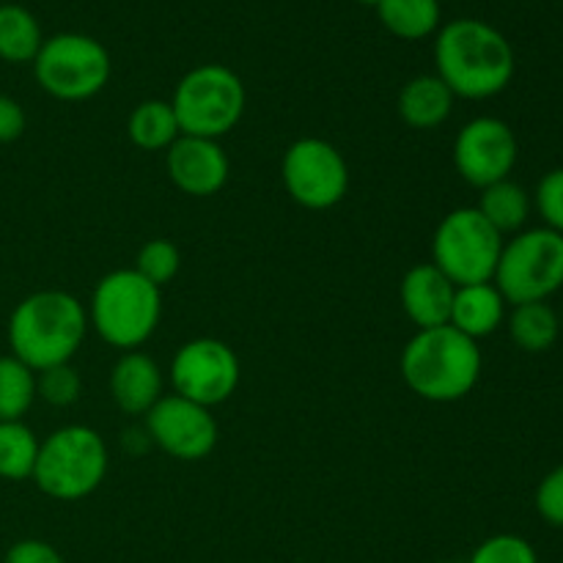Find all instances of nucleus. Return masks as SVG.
Listing matches in <instances>:
<instances>
[{
  "label": "nucleus",
  "mask_w": 563,
  "mask_h": 563,
  "mask_svg": "<svg viewBox=\"0 0 563 563\" xmlns=\"http://www.w3.org/2000/svg\"><path fill=\"white\" fill-rule=\"evenodd\" d=\"M438 77L462 99H489L515 77V49L495 25L473 16L449 22L434 38Z\"/></svg>",
  "instance_id": "obj_1"
},
{
  "label": "nucleus",
  "mask_w": 563,
  "mask_h": 563,
  "mask_svg": "<svg viewBox=\"0 0 563 563\" xmlns=\"http://www.w3.org/2000/svg\"><path fill=\"white\" fill-rule=\"evenodd\" d=\"M88 333V311L75 295L44 289L27 295L11 311L9 346L33 372L69 363Z\"/></svg>",
  "instance_id": "obj_2"
},
{
  "label": "nucleus",
  "mask_w": 563,
  "mask_h": 563,
  "mask_svg": "<svg viewBox=\"0 0 563 563\" xmlns=\"http://www.w3.org/2000/svg\"><path fill=\"white\" fill-rule=\"evenodd\" d=\"M399 368L412 394L434 405H451L476 388L482 377V350L478 341L451 324L418 330L401 352Z\"/></svg>",
  "instance_id": "obj_3"
},
{
  "label": "nucleus",
  "mask_w": 563,
  "mask_h": 563,
  "mask_svg": "<svg viewBox=\"0 0 563 563\" xmlns=\"http://www.w3.org/2000/svg\"><path fill=\"white\" fill-rule=\"evenodd\" d=\"M163 317V289L135 269H113L93 286L88 324L115 350L146 344Z\"/></svg>",
  "instance_id": "obj_4"
},
{
  "label": "nucleus",
  "mask_w": 563,
  "mask_h": 563,
  "mask_svg": "<svg viewBox=\"0 0 563 563\" xmlns=\"http://www.w3.org/2000/svg\"><path fill=\"white\" fill-rule=\"evenodd\" d=\"M108 476V445L102 434L91 427L55 429L47 440L38 443L33 482L47 498L55 500H82L97 493L99 484Z\"/></svg>",
  "instance_id": "obj_5"
},
{
  "label": "nucleus",
  "mask_w": 563,
  "mask_h": 563,
  "mask_svg": "<svg viewBox=\"0 0 563 563\" xmlns=\"http://www.w3.org/2000/svg\"><path fill=\"white\" fill-rule=\"evenodd\" d=\"M245 102V86L234 69L223 64H201L181 77L170 108L181 135L220 141L240 124Z\"/></svg>",
  "instance_id": "obj_6"
},
{
  "label": "nucleus",
  "mask_w": 563,
  "mask_h": 563,
  "mask_svg": "<svg viewBox=\"0 0 563 563\" xmlns=\"http://www.w3.org/2000/svg\"><path fill=\"white\" fill-rule=\"evenodd\" d=\"M493 284L511 306L548 300L563 286V234L544 225L517 231L504 242Z\"/></svg>",
  "instance_id": "obj_7"
},
{
  "label": "nucleus",
  "mask_w": 563,
  "mask_h": 563,
  "mask_svg": "<svg viewBox=\"0 0 563 563\" xmlns=\"http://www.w3.org/2000/svg\"><path fill=\"white\" fill-rule=\"evenodd\" d=\"M504 236L484 220L476 207L445 214L432 236V264L454 286L493 284Z\"/></svg>",
  "instance_id": "obj_8"
},
{
  "label": "nucleus",
  "mask_w": 563,
  "mask_h": 563,
  "mask_svg": "<svg viewBox=\"0 0 563 563\" xmlns=\"http://www.w3.org/2000/svg\"><path fill=\"white\" fill-rule=\"evenodd\" d=\"M36 82L60 102H82L108 86L110 53L97 38L82 33H58L44 38L33 58Z\"/></svg>",
  "instance_id": "obj_9"
},
{
  "label": "nucleus",
  "mask_w": 563,
  "mask_h": 563,
  "mask_svg": "<svg viewBox=\"0 0 563 563\" xmlns=\"http://www.w3.org/2000/svg\"><path fill=\"white\" fill-rule=\"evenodd\" d=\"M286 192L300 207L322 212L339 207L350 190V168L333 143L322 137H300L291 143L280 163Z\"/></svg>",
  "instance_id": "obj_10"
},
{
  "label": "nucleus",
  "mask_w": 563,
  "mask_h": 563,
  "mask_svg": "<svg viewBox=\"0 0 563 563\" xmlns=\"http://www.w3.org/2000/svg\"><path fill=\"white\" fill-rule=\"evenodd\" d=\"M240 357L220 339H192L179 346L170 363L174 394L201 407H218L240 388Z\"/></svg>",
  "instance_id": "obj_11"
},
{
  "label": "nucleus",
  "mask_w": 563,
  "mask_h": 563,
  "mask_svg": "<svg viewBox=\"0 0 563 563\" xmlns=\"http://www.w3.org/2000/svg\"><path fill=\"white\" fill-rule=\"evenodd\" d=\"M517 135L506 121L478 115L467 121L454 141V165L467 185L484 187L509 179L517 165Z\"/></svg>",
  "instance_id": "obj_12"
},
{
  "label": "nucleus",
  "mask_w": 563,
  "mask_h": 563,
  "mask_svg": "<svg viewBox=\"0 0 563 563\" xmlns=\"http://www.w3.org/2000/svg\"><path fill=\"white\" fill-rule=\"evenodd\" d=\"M146 432L165 454L179 462L207 460L218 445V421L212 410L179 394L163 396L146 412Z\"/></svg>",
  "instance_id": "obj_13"
},
{
  "label": "nucleus",
  "mask_w": 563,
  "mask_h": 563,
  "mask_svg": "<svg viewBox=\"0 0 563 563\" xmlns=\"http://www.w3.org/2000/svg\"><path fill=\"white\" fill-rule=\"evenodd\" d=\"M168 176L185 196L207 198L225 187L231 174L229 154L212 137L179 135L168 148Z\"/></svg>",
  "instance_id": "obj_14"
},
{
  "label": "nucleus",
  "mask_w": 563,
  "mask_h": 563,
  "mask_svg": "<svg viewBox=\"0 0 563 563\" xmlns=\"http://www.w3.org/2000/svg\"><path fill=\"white\" fill-rule=\"evenodd\" d=\"M456 286L432 262L416 264L401 278V308L418 330L443 328L451 319Z\"/></svg>",
  "instance_id": "obj_15"
},
{
  "label": "nucleus",
  "mask_w": 563,
  "mask_h": 563,
  "mask_svg": "<svg viewBox=\"0 0 563 563\" xmlns=\"http://www.w3.org/2000/svg\"><path fill=\"white\" fill-rule=\"evenodd\" d=\"M110 396L126 416H146L163 399V372L146 352H124L110 372Z\"/></svg>",
  "instance_id": "obj_16"
},
{
  "label": "nucleus",
  "mask_w": 563,
  "mask_h": 563,
  "mask_svg": "<svg viewBox=\"0 0 563 563\" xmlns=\"http://www.w3.org/2000/svg\"><path fill=\"white\" fill-rule=\"evenodd\" d=\"M506 306L509 302L504 300L495 284L456 286L449 324L467 339L482 341L500 328L506 319Z\"/></svg>",
  "instance_id": "obj_17"
},
{
  "label": "nucleus",
  "mask_w": 563,
  "mask_h": 563,
  "mask_svg": "<svg viewBox=\"0 0 563 563\" xmlns=\"http://www.w3.org/2000/svg\"><path fill=\"white\" fill-rule=\"evenodd\" d=\"M454 99L438 75L412 77L399 93V115L412 130H438L454 110Z\"/></svg>",
  "instance_id": "obj_18"
},
{
  "label": "nucleus",
  "mask_w": 563,
  "mask_h": 563,
  "mask_svg": "<svg viewBox=\"0 0 563 563\" xmlns=\"http://www.w3.org/2000/svg\"><path fill=\"white\" fill-rule=\"evenodd\" d=\"M476 209L500 236L517 234L526 225L528 214H531V196H528L522 185L504 179L484 187Z\"/></svg>",
  "instance_id": "obj_19"
},
{
  "label": "nucleus",
  "mask_w": 563,
  "mask_h": 563,
  "mask_svg": "<svg viewBox=\"0 0 563 563\" xmlns=\"http://www.w3.org/2000/svg\"><path fill=\"white\" fill-rule=\"evenodd\" d=\"M126 132L143 152H163V148L168 152L170 143L181 135L174 108L165 99H146L137 104L126 121Z\"/></svg>",
  "instance_id": "obj_20"
},
{
  "label": "nucleus",
  "mask_w": 563,
  "mask_h": 563,
  "mask_svg": "<svg viewBox=\"0 0 563 563\" xmlns=\"http://www.w3.org/2000/svg\"><path fill=\"white\" fill-rule=\"evenodd\" d=\"M42 44V25L25 5H0V58L9 64H33Z\"/></svg>",
  "instance_id": "obj_21"
},
{
  "label": "nucleus",
  "mask_w": 563,
  "mask_h": 563,
  "mask_svg": "<svg viewBox=\"0 0 563 563\" xmlns=\"http://www.w3.org/2000/svg\"><path fill=\"white\" fill-rule=\"evenodd\" d=\"M561 317L544 302H522L509 317V335L522 352H548L561 335Z\"/></svg>",
  "instance_id": "obj_22"
},
{
  "label": "nucleus",
  "mask_w": 563,
  "mask_h": 563,
  "mask_svg": "<svg viewBox=\"0 0 563 563\" xmlns=\"http://www.w3.org/2000/svg\"><path fill=\"white\" fill-rule=\"evenodd\" d=\"M377 14L385 31L405 42H418L440 31V0H379Z\"/></svg>",
  "instance_id": "obj_23"
},
{
  "label": "nucleus",
  "mask_w": 563,
  "mask_h": 563,
  "mask_svg": "<svg viewBox=\"0 0 563 563\" xmlns=\"http://www.w3.org/2000/svg\"><path fill=\"white\" fill-rule=\"evenodd\" d=\"M38 440L31 427L22 421H0V478L25 482L33 478Z\"/></svg>",
  "instance_id": "obj_24"
},
{
  "label": "nucleus",
  "mask_w": 563,
  "mask_h": 563,
  "mask_svg": "<svg viewBox=\"0 0 563 563\" xmlns=\"http://www.w3.org/2000/svg\"><path fill=\"white\" fill-rule=\"evenodd\" d=\"M36 396V372L14 355L0 357V421H22Z\"/></svg>",
  "instance_id": "obj_25"
},
{
  "label": "nucleus",
  "mask_w": 563,
  "mask_h": 563,
  "mask_svg": "<svg viewBox=\"0 0 563 563\" xmlns=\"http://www.w3.org/2000/svg\"><path fill=\"white\" fill-rule=\"evenodd\" d=\"M181 267V256H179V247L168 240H148L146 245L137 251L135 258V273H141L148 284L159 286L163 289L165 284L179 275Z\"/></svg>",
  "instance_id": "obj_26"
},
{
  "label": "nucleus",
  "mask_w": 563,
  "mask_h": 563,
  "mask_svg": "<svg viewBox=\"0 0 563 563\" xmlns=\"http://www.w3.org/2000/svg\"><path fill=\"white\" fill-rule=\"evenodd\" d=\"M82 379L75 372L71 363H60V366H49L36 374V394L42 396L47 405L53 407H69L80 399Z\"/></svg>",
  "instance_id": "obj_27"
},
{
  "label": "nucleus",
  "mask_w": 563,
  "mask_h": 563,
  "mask_svg": "<svg viewBox=\"0 0 563 563\" xmlns=\"http://www.w3.org/2000/svg\"><path fill=\"white\" fill-rule=\"evenodd\" d=\"M471 563H539L537 550L528 539L515 537V533H498L489 537L471 555Z\"/></svg>",
  "instance_id": "obj_28"
},
{
  "label": "nucleus",
  "mask_w": 563,
  "mask_h": 563,
  "mask_svg": "<svg viewBox=\"0 0 563 563\" xmlns=\"http://www.w3.org/2000/svg\"><path fill=\"white\" fill-rule=\"evenodd\" d=\"M533 198H537V209L544 220V229L563 234V168L544 174Z\"/></svg>",
  "instance_id": "obj_29"
},
{
  "label": "nucleus",
  "mask_w": 563,
  "mask_h": 563,
  "mask_svg": "<svg viewBox=\"0 0 563 563\" xmlns=\"http://www.w3.org/2000/svg\"><path fill=\"white\" fill-rule=\"evenodd\" d=\"M533 504H537L539 517H542L544 522L563 528V465L550 471L548 476L539 482Z\"/></svg>",
  "instance_id": "obj_30"
},
{
  "label": "nucleus",
  "mask_w": 563,
  "mask_h": 563,
  "mask_svg": "<svg viewBox=\"0 0 563 563\" xmlns=\"http://www.w3.org/2000/svg\"><path fill=\"white\" fill-rule=\"evenodd\" d=\"M3 563H66V561L53 544L42 542V539H22V542L11 544Z\"/></svg>",
  "instance_id": "obj_31"
},
{
  "label": "nucleus",
  "mask_w": 563,
  "mask_h": 563,
  "mask_svg": "<svg viewBox=\"0 0 563 563\" xmlns=\"http://www.w3.org/2000/svg\"><path fill=\"white\" fill-rule=\"evenodd\" d=\"M25 124H27V119H25V110H22V104L16 102V99L0 93V143H11V141H16V137H22Z\"/></svg>",
  "instance_id": "obj_32"
},
{
  "label": "nucleus",
  "mask_w": 563,
  "mask_h": 563,
  "mask_svg": "<svg viewBox=\"0 0 563 563\" xmlns=\"http://www.w3.org/2000/svg\"><path fill=\"white\" fill-rule=\"evenodd\" d=\"M357 3H363V5H374V9H377L379 0H357Z\"/></svg>",
  "instance_id": "obj_33"
},
{
  "label": "nucleus",
  "mask_w": 563,
  "mask_h": 563,
  "mask_svg": "<svg viewBox=\"0 0 563 563\" xmlns=\"http://www.w3.org/2000/svg\"><path fill=\"white\" fill-rule=\"evenodd\" d=\"M561 328H563V313H561Z\"/></svg>",
  "instance_id": "obj_34"
},
{
  "label": "nucleus",
  "mask_w": 563,
  "mask_h": 563,
  "mask_svg": "<svg viewBox=\"0 0 563 563\" xmlns=\"http://www.w3.org/2000/svg\"><path fill=\"white\" fill-rule=\"evenodd\" d=\"M443 563H454V561H443Z\"/></svg>",
  "instance_id": "obj_35"
}]
</instances>
